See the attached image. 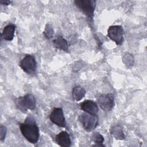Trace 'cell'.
<instances>
[{
  "mask_svg": "<svg viewBox=\"0 0 147 147\" xmlns=\"http://www.w3.org/2000/svg\"><path fill=\"white\" fill-rule=\"evenodd\" d=\"M20 129L23 136L29 142L34 144L38 142L40 137L39 129L33 116L28 115L24 123L20 124Z\"/></svg>",
  "mask_w": 147,
  "mask_h": 147,
  "instance_id": "obj_1",
  "label": "cell"
},
{
  "mask_svg": "<svg viewBox=\"0 0 147 147\" xmlns=\"http://www.w3.org/2000/svg\"><path fill=\"white\" fill-rule=\"evenodd\" d=\"M15 104L18 109L25 112L28 110H32L35 109L36 99L33 95L28 94L16 98Z\"/></svg>",
  "mask_w": 147,
  "mask_h": 147,
  "instance_id": "obj_2",
  "label": "cell"
},
{
  "mask_svg": "<svg viewBox=\"0 0 147 147\" xmlns=\"http://www.w3.org/2000/svg\"><path fill=\"white\" fill-rule=\"evenodd\" d=\"M74 3L76 7L88 18L92 19L96 6V1L94 0H76Z\"/></svg>",
  "mask_w": 147,
  "mask_h": 147,
  "instance_id": "obj_3",
  "label": "cell"
},
{
  "mask_svg": "<svg viewBox=\"0 0 147 147\" xmlns=\"http://www.w3.org/2000/svg\"><path fill=\"white\" fill-rule=\"evenodd\" d=\"M83 127L87 131H91L95 129L98 124V117L96 114L84 113L79 116Z\"/></svg>",
  "mask_w": 147,
  "mask_h": 147,
  "instance_id": "obj_4",
  "label": "cell"
},
{
  "mask_svg": "<svg viewBox=\"0 0 147 147\" xmlns=\"http://www.w3.org/2000/svg\"><path fill=\"white\" fill-rule=\"evenodd\" d=\"M20 66L27 74L32 75L36 71V61L34 56L26 55L20 61Z\"/></svg>",
  "mask_w": 147,
  "mask_h": 147,
  "instance_id": "obj_5",
  "label": "cell"
},
{
  "mask_svg": "<svg viewBox=\"0 0 147 147\" xmlns=\"http://www.w3.org/2000/svg\"><path fill=\"white\" fill-rule=\"evenodd\" d=\"M123 29L121 25L110 26L107 30V36L109 38L120 45L123 41Z\"/></svg>",
  "mask_w": 147,
  "mask_h": 147,
  "instance_id": "obj_6",
  "label": "cell"
},
{
  "mask_svg": "<svg viewBox=\"0 0 147 147\" xmlns=\"http://www.w3.org/2000/svg\"><path fill=\"white\" fill-rule=\"evenodd\" d=\"M98 102L100 108L104 111H110L114 106V97L113 94L108 93L100 95Z\"/></svg>",
  "mask_w": 147,
  "mask_h": 147,
  "instance_id": "obj_7",
  "label": "cell"
},
{
  "mask_svg": "<svg viewBox=\"0 0 147 147\" xmlns=\"http://www.w3.org/2000/svg\"><path fill=\"white\" fill-rule=\"evenodd\" d=\"M49 119L52 123L58 126L62 127L66 126V122L61 108H54L49 115Z\"/></svg>",
  "mask_w": 147,
  "mask_h": 147,
  "instance_id": "obj_8",
  "label": "cell"
},
{
  "mask_svg": "<svg viewBox=\"0 0 147 147\" xmlns=\"http://www.w3.org/2000/svg\"><path fill=\"white\" fill-rule=\"evenodd\" d=\"M80 109L84 112L96 114L98 112V107L96 102L91 100H85L80 103Z\"/></svg>",
  "mask_w": 147,
  "mask_h": 147,
  "instance_id": "obj_9",
  "label": "cell"
},
{
  "mask_svg": "<svg viewBox=\"0 0 147 147\" xmlns=\"http://www.w3.org/2000/svg\"><path fill=\"white\" fill-rule=\"evenodd\" d=\"M56 141L59 145L63 147H68L71 144L70 136L66 131H62L57 134Z\"/></svg>",
  "mask_w": 147,
  "mask_h": 147,
  "instance_id": "obj_10",
  "label": "cell"
},
{
  "mask_svg": "<svg viewBox=\"0 0 147 147\" xmlns=\"http://www.w3.org/2000/svg\"><path fill=\"white\" fill-rule=\"evenodd\" d=\"M16 26L14 24H9L6 26L2 33V37L7 41L13 40L14 36Z\"/></svg>",
  "mask_w": 147,
  "mask_h": 147,
  "instance_id": "obj_11",
  "label": "cell"
},
{
  "mask_svg": "<svg viewBox=\"0 0 147 147\" xmlns=\"http://www.w3.org/2000/svg\"><path fill=\"white\" fill-rule=\"evenodd\" d=\"M53 45L55 48L68 52V43L67 41L62 36H60L57 37L53 41Z\"/></svg>",
  "mask_w": 147,
  "mask_h": 147,
  "instance_id": "obj_12",
  "label": "cell"
},
{
  "mask_svg": "<svg viewBox=\"0 0 147 147\" xmlns=\"http://www.w3.org/2000/svg\"><path fill=\"white\" fill-rule=\"evenodd\" d=\"M72 98L74 100L78 102L80 100L86 95V90L80 86H75L72 89Z\"/></svg>",
  "mask_w": 147,
  "mask_h": 147,
  "instance_id": "obj_13",
  "label": "cell"
},
{
  "mask_svg": "<svg viewBox=\"0 0 147 147\" xmlns=\"http://www.w3.org/2000/svg\"><path fill=\"white\" fill-rule=\"evenodd\" d=\"M111 134L115 139L123 140L125 138V135L122 128L119 126H114L110 129Z\"/></svg>",
  "mask_w": 147,
  "mask_h": 147,
  "instance_id": "obj_14",
  "label": "cell"
},
{
  "mask_svg": "<svg viewBox=\"0 0 147 147\" xmlns=\"http://www.w3.org/2000/svg\"><path fill=\"white\" fill-rule=\"evenodd\" d=\"M92 140L95 142V145L93 146H105L103 145L104 141V138L102 134L98 132H95L92 135Z\"/></svg>",
  "mask_w": 147,
  "mask_h": 147,
  "instance_id": "obj_15",
  "label": "cell"
},
{
  "mask_svg": "<svg viewBox=\"0 0 147 147\" xmlns=\"http://www.w3.org/2000/svg\"><path fill=\"white\" fill-rule=\"evenodd\" d=\"M54 33V30L53 28L49 24H47L45 26V30L44 31V34L47 38H51L53 37Z\"/></svg>",
  "mask_w": 147,
  "mask_h": 147,
  "instance_id": "obj_16",
  "label": "cell"
},
{
  "mask_svg": "<svg viewBox=\"0 0 147 147\" xmlns=\"http://www.w3.org/2000/svg\"><path fill=\"white\" fill-rule=\"evenodd\" d=\"M7 133V129L5 126L1 125L0 127V139L1 141H3L6 137Z\"/></svg>",
  "mask_w": 147,
  "mask_h": 147,
  "instance_id": "obj_17",
  "label": "cell"
},
{
  "mask_svg": "<svg viewBox=\"0 0 147 147\" xmlns=\"http://www.w3.org/2000/svg\"><path fill=\"white\" fill-rule=\"evenodd\" d=\"M0 2L3 5H9L11 3V1L8 0H1Z\"/></svg>",
  "mask_w": 147,
  "mask_h": 147,
  "instance_id": "obj_18",
  "label": "cell"
}]
</instances>
